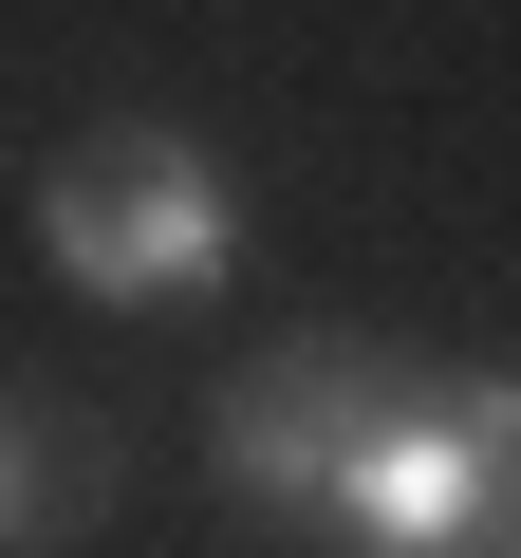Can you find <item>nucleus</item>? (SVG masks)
Masks as SVG:
<instances>
[{
	"label": "nucleus",
	"mask_w": 521,
	"mask_h": 558,
	"mask_svg": "<svg viewBox=\"0 0 521 558\" xmlns=\"http://www.w3.org/2000/svg\"><path fill=\"white\" fill-rule=\"evenodd\" d=\"M38 260L75 279L94 317H168V299H223V260H242V186H223V149H186V131H75L57 168H38Z\"/></svg>",
	"instance_id": "nucleus-1"
},
{
	"label": "nucleus",
	"mask_w": 521,
	"mask_h": 558,
	"mask_svg": "<svg viewBox=\"0 0 521 558\" xmlns=\"http://www.w3.org/2000/svg\"><path fill=\"white\" fill-rule=\"evenodd\" d=\"M336 558H521V373H391L336 521Z\"/></svg>",
	"instance_id": "nucleus-2"
},
{
	"label": "nucleus",
	"mask_w": 521,
	"mask_h": 558,
	"mask_svg": "<svg viewBox=\"0 0 521 558\" xmlns=\"http://www.w3.org/2000/svg\"><path fill=\"white\" fill-rule=\"evenodd\" d=\"M391 336H280L223 410H205V465H223V502L242 521H280V539H317L336 521V484H354V447H373V410H391Z\"/></svg>",
	"instance_id": "nucleus-3"
},
{
	"label": "nucleus",
	"mask_w": 521,
	"mask_h": 558,
	"mask_svg": "<svg viewBox=\"0 0 521 558\" xmlns=\"http://www.w3.org/2000/svg\"><path fill=\"white\" fill-rule=\"evenodd\" d=\"M94 484H112V447H94L75 410L0 391V558H57V539L94 521Z\"/></svg>",
	"instance_id": "nucleus-4"
}]
</instances>
